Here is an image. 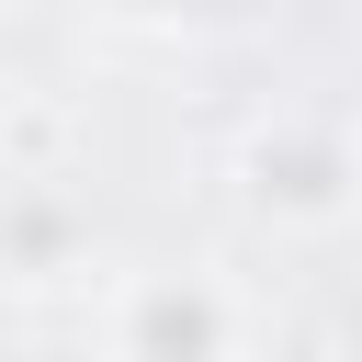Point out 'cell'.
<instances>
[{
  "instance_id": "cell-1",
  "label": "cell",
  "mask_w": 362,
  "mask_h": 362,
  "mask_svg": "<svg viewBox=\"0 0 362 362\" xmlns=\"http://www.w3.org/2000/svg\"><path fill=\"white\" fill-rule=\"evenodd\" d=\"M249 305L215 260H158L113 294V362H238Z\"/></svg>"
},
{
  "instance_id": "cell-2",
  "label": "cell",
  "mask_w": 362,
  "mask_h": 362,
  "mask_svg": "<svg viewBox=\"0 0 362 362\" xmlns=\"http://www.w3.org/2000/svg\"><path fill=\"white\" fill-rule=\"evenodd\" d=\"M238 170H249V204L305 215V226H317V215H339V204H351V181H362V158H351L328 124H294V113H283V124H260V136L238 147Z\"/></svg>"
},
{
  "instance_id": "cell-3",
  "label": "cell",
  "mask_w": 362,
  "mask_h": 362,
  "mask_svg": "<svg viewBox=\"0 0 362 362\" xmlns=\"http://www.w3.org/2000/svg\"><path fill=\"white\" fill-rule=\"evenodd\" d=\"M90 260V204L57 170H11L0 181V283H68Z\"/></svg>"
},
{
  "instance_id": "cell-4",
  "label": "cell",
  "mask_w": 362,
  "mask_h": 362,
  "mask_svg": "<svg viewBox=\"0 0 362 362\" xmlns=\"http://www.w3.org/2000/svg\"><path fill=\"white\" fill-rule=\"evenodd\" d=\"M113 11H147V23H204V11H238V0H113Z\"/></svg>"
},
{
  "instance_id": "cell-5",
  "label": "cell",
  "mask_w": 362,
  "mask_h": 362,
  "mask_svg": "<svg viewBox=\"0 0 362 362\" xmlns=\"http://www.w3.org/2000/svg\"><path fill=\"white\" fill-rule=\"evenodd\" d=\"M0 362H34V351H23V328H0Z\"/></svg>"
}]
</instances>
